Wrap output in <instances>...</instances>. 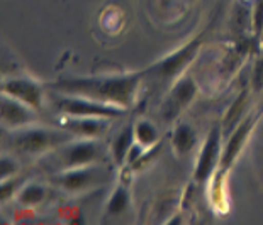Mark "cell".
Listing matches in <instances>:
<instances>
[{
	"label": "cell",
	"mask_w": 263,
	"mask_h": 225,
	"mask_svg": "<svg viewBox=\"0 0 263 225\" xmlns=\"http://www.w3.org/2000/svg\"><path fill=\"white\" fill-rule=\"evenodd\" d=\"M68 129L80 134H87V136H95L102 131V124L97 120H78V122H70Z\"/></svg>",
	"instance_id": "5bb4252c"
},
{
	"label": "cell",
	"mask_w": 263,
	"mask_h": 225,
	"mask_svg": "<svg viewBox=\"0 0 263 225\" xmlns=\"http://www.w3.org/2000/svg\"><path fill=\"white\" fill-rule=\"evenodd\" d=\"M217 149H219V129H214V131L209 134V139H207L202 154H200L197 171H195V179H197V181H204L211 174L212 168L216 165Z\"/></svg>",
	"instance_id": "3957f363"
},
{
	"label": "cell",
	"mask_w": 263,
	"mask_h": 225,
	"mask_svg": "<svg viewBox=\"0 0 263 225\" xmlns=\"http://www.w3.org/2000/svg\"><path fill=\"white\" fill-rule=\"evenodd\" d=\"M138 85V76L114 78V80H63L54 83L53 88L60 92L82 95L95 102H116L127 105L131 93Z\"/></svg>",
	"instance_id": "6da1fadb"
},
{
	"label": "cell",
	"mask_w": 263,
	"mask_h": 225,
	"mask_svg": "<svg viewBox=\"0 0 263 225\" xmlns=\"http://www.w3.org/2000/svg\"><path fill=\"white\" fill-rule=\"evenodd\" d=\"M194 93H195V85H194V81L190 80V78L183 80L182 83H178V87L175 88V92H173V97L170 98V102L166 104V109H165L166 119L175 117L177 112L180 110L183 105H187L190 100H192Z\"/></svg>",
	"instance_id": "8992f818"
},
{
	"label": "cell",
	"mask_w": 263,
	"mask_h": 225,
	"mask_svg": "<svg viewBox=\"0 0 263 225\" xmlns=\"http://www.w3.org/2000/svg\"><path fill=\"white\" fill-rule=\"evenodd\" d=\"M250 129V122H245L241 127L238 129L236 132H234V136L231 137V140L228 142V148L224 151V154H222V159H221V165L222 168H228L229 165L233 162V159L236 157V154L239 153V148H241L243 144V139L246 136V132H248Z\"/></svg>",
	"instance_id": "30bf717a"
},
{
	"label": "cell",
	"mask_w": 263,
	"mask_h": 225,
	"mask_svg": "<svg viewBox=\"0 0 263 225\" xmlns=\"http://www.w3.org/2000/svg\"><path fill=\"white\" fill-rule=\"evenodd\" d=\"M195 142V137H194V132L192 129L189 126H180L175 131V136H173V144H175L177 151L180 154H185L187 151L192 149V146Z\"/></svg>",
	"instance_id": "7c38bea8"
},
{
	"label": "cell",
	"mask_w": 263,
	"mask_h": 225,
	"mask_svg": "<svg viewBox=\"0 0 263 225\" xmlns=\"http://www.w3.org/2000/svg\"><path fill=\"white\" fill-rule=\"evenodd\" d=\"M93 181V171H73L61 178V185L68 190H78Z\"/></svg>",
	"instance_id": "8fae6325"
},
{
	"label": "cell",
	"mask_w": 263,
	"mask_h": 225,
	"mask_svg": "<svg viewBox=\"0 0 263 225\" xmlns=\"http://www.w3.org/2000/svg\"><path fill=\"white\" fill-rule=\"evenodd\" d=\"M133 146V131L131 129H124L122 134H119V137L116 139L114 144V157L117 162H121L126 157L127 151L131 149Z\"/></svg>",
	"instance_id": "4fadbf2b"
},
{
	"label": "cell",
	"mask_w": 263,
	"mask_h": 225,
	"mask_svg": "<svg viewBox=\"0 0 263 225\" xmlns=\"http://www.w3.org/2000/svg\"><path fill=\"white\" fill-rule=\"evenodd\" d=\"M138 156H139V149L136 148V146H131V149H129V161H134Z\"/></svg>",
	"instance_id": "44dd1931"
},
{
	"label": "cell",
	"mask_w": 263,
	"mask_h": 225,
	"mask_svg": "<svg viewBox=\"0 0 263 225\" xmlns=\"http://www.w3.org/2000/svg\"><path fill=\"white\" fill-rule=\"evenodd\" d=\"M253 87L256 90L263 88V58H260L255 65V71H253Z\"/></svg>",
	"instance_id": "d6986e66"
},
{
	"label": "cell",
	"mask_w": 263,
	"mask_h": 225,
	"mask_svg": "<svg viewBox=\"0 0 263 225\" xmlns=\"http://www.w3.org/2000/svg\"><path fill=\"white\" fill-rule=\"evenodd\" d=\"M245 98H246V93H243L241 97H239L236 102H234V105L231 107V110L228 112V117H226V124H233L234 120H236V117L239 114V110L243 109V104H245Z\"/></svg>",
	"instance_id": "ac0fdd59"
},
{
	"label": "cell",
	"mask_w": 263,
	"mask_h": 225,
	"mask_svg": "<svg viewBox=\"0 0 263 225\" xmlns=\"http://www.w3.org/2000/svg\"><path fill=\"white\" fill-rule=\"evenodd\" d=\"M4 92L12 95V97H17L22 102L29 104L32 107H39V104H41L39 88L31 81H26V80L7 81V83H4Z\"/></svg>",
	"instance_id": "5b68a950"
},
{
	"label": "cell",
	"mask_w": 263,
	"mask_h": 225,
	"mask_svg": "<svg viewBox=\"0 0 263 225\" xmlns=\"http://www.w3.org/2000/svg\"><path fill=\"white\" fill-rule=\"evenodd\" d=\"M43 196H44V191L39 187H29L22 191L21 201L22 203H27V205H34L37 201L43 200Z\"/></svg>",
	"instance_id": "e0dca14e"
},
{
	"label": "cell",
	"mask_w": 263,
	"mask_h": 225,
	"mask_svg": "<svg viewBox=\"0 0 263 225\" xmlns=\"http://www.w3.org/2000/svg\"><path fill=\"white\" fill-rule=\"evenodd\" d=\"M58 107L66 114L71 115H92V117H116L121 114V110L112 109V107H104L95 102H87L80 98H60Z\"/></svg>",
	"instance_id": "7a4b0ae2"
},
{
	"label": "cell",
	"mask_w": 263,
	"mask_h": 225,
	"mask_svg": "<svg viewBox=\"0 0 263 225\" xmlns=\"http://www.w3.org/2000/svg\"><path fill=\"white\" fill-rule=\"evenodd\" d=\"M253 22H255V29L256 32L261 31L263 27V0H260L255 7V14H253Z\"/></svg>",
	"instance_id": "ffe728a7"
},
{
	"label": "cell",
	"mask_w": 263,
	"mask_h": 225,
	"mask_svg": "<svg viewBox=\"0 0 263 225\" xmlns=\"http://www.w3.org/2000/svg\"><path fill=\"white\" fill-rule=\"evenodd\" d=\"M2 117L9 126H22V124H27L32 119L29 110H26L24 107L14 102V100L7 98H4L2 102Z\"/></svg>",
	"instance_id": "52a82bcc"
},
{
	"label": "cell",
	"mask_w": 263,
	"mask_h": 225,
	"mask_svg": "<svg viewBox=\"0 0 263 225\" xmlns=\"http://www.w3.org/2000/svg\"><path fill=\"white\" fill-rule=\"evenodd\" d=\"M197 44H199V41H194L192 44H189L187 48H183L182 51H178L175 56H172V58L166 59L165 63L161 65V68H160V70H161V75H166V76H168V75H173L175 71L180 70L182 66L189 61L190 56L194 54L195 49H197Z\"/></svg>",
	"instance_id": "9c48e42d"
},
{
	"label": "cell",
	"mask_w": 263,
	"mask_h": 225,
	"mask_svg": "<svg viewBox=\"0 0 263 225\" xmlns=\"http://www.w3.org/2000/svg\"><path fill=\"white\" fill-rule=\"evenodd\" d=\"M97 157V149L92 144H78L66 153V159L63 161L66 166H80L93 161Z\"/></svg>",
	"instance_id": "ba28073f"
},
{
	"label": "cell",
	"mask_w": 263,
	"mask_h": 225,
	"mask_svg": "<svg viewBox=\"0 0 263 225\" xmlns=\"http://www.w3.org/2000/svg\"><path fill=\"white\" fill-rule=\"evenodd\" d=\"M136 137L141 144L149 146L156 140V131L155 127L148 122H139L136 126Z\"/></svg>",
	"instance_id": "9a60e30c"
},
{
	"label": "cell",
	"mask_w": 263,
	"mask_h": 225,
	"mask_svg": "<svg viewBox=\"0 0 263 225\" xmlns=\"http://www.w3.org/2000/svg\"><path fill=\"white\" fill-rule=\"evenodd\" d=\"M126 205H127L126 191L122 190V188L116 190V193L112 195V198H110V203H109V213H121L126 208Z\"/></svg>",
	"instance_id": "2e32d148"
},
{
	"label": "cell",
	"mask_w": 263,
	"mask_h": 225,
	"mask_svg": "<svg viewBox=\"0 0 263 225\" xmlns=\"http://www.w3.org/2000/svg\"><path fill=\"white\" fill-rule=\"evenodd\" d=\"M63 140V137L57 132H46V131H29L17 139V146L21 149L31 151V153H36V151L46 149L49 146H54Z\"/></svg>",
	"instance_id": "277c9868"
}]
</instances>
